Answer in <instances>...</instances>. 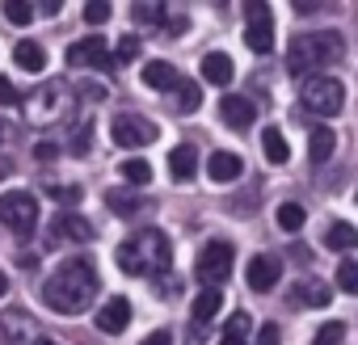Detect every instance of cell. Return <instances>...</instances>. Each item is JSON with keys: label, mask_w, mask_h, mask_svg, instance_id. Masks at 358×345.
Returning <instances> with one entry per match:
<instances>
[{"label": "cell", "mask_w": 358, "mask_h": 345, "mask_svg": "<svg viewBox=\"0 0 358 345\" xmlns=\"http://www.w3.org/2000/svg\"><path fill=\"white\" fill-rule=\"evenodd\" d=\"M97 291H101V278H97L93 261L68 257V261H59L55 274L43 282V303H47L51 311H59V316H80V311H89V303L97 299Z\"/></svg>", "instance_id": "obj_1"}, {"label": "cell", "mask_w": 358, "mask_h": 345, "mask_svg": "<svg viewBox=\"0 0 358 345\" xmlns=\"http://www.w3.org/2000/svg\"><path fill=\"white\" fill-rule=\"evenodd\" d=\"M114 257H118V265H122L127 274H135V278H143V274H164V270L173 265V244H169V236H164L160 228H148V232L127 236Z\"/></svg>", "instance_id": "obj_2"}, {"label": "cell", "mask_w": 358, "mask_h": 345, "mask_svg": "<svg viewBox=\"0 0 358 345\" xmlns=\"http://www.w3.org/2000/svg\"><path fill=\"white\" fill-rule=\"evenodd\" d=\"M345 55V38L337 30H316V34H295L287 47V72L308 76L312 68H329Z\"/></svg>", "instance_id": "obj_3"}, {"label": "cell", "mask_w": 358, "mask_h": 345, "mask_svg": "<svg viewBox=\"0 0 358 345\" xmlns=\"http://www.w3.org/2000/svg\"><path fill=\"white\" fill-rule=\"evenodd\" d=\"M22 110H26V122L30 126H38V131H47V126H55V122H64L68 114H72V89L68 85H59V80H47V85H38L26 101H17Z\"/></svg>", "instance_id": "obj_4"}, {"label": "cell", "mask_w": 358, "mask_h": 345, "mask_svg": "<svg viewBox=\"0 0 358 345\" xmlns=\"http://www.w3.org/2000/svg\"><path fill=\"white\" fill-rule=\"evenodd\" d=\"M299 101L308 114H320V118H337L345 110V85L337 76H303L299 85Z\"/></svg>", "instance_id": "obj_5"}, {"label": "cell", "mask_w": 358, "mask_h": 345, "mask_svg": "<svg viewBox=\"0 0 358 345\" xmlns=\"http://www.w3.org/2000/svg\"><path fill=\"white\" fill-rule=\"evenodd\" d=\"M0 223H5L13 236H30L38 228V203H34V194H26V190L0 194Z\"/></svg>", "instance_id": "obj_6"}, {"label": "cell", "mask_w": 358, "mask_h": 345, "mask_svg": "<svg viewBox=\"0 0 358 345\" xmlns=\"http://www.w3.org/2000/svg\"><path fill=\"white\" fill-rule=\"evenodd\" d=\"M232 261H236V249L228 244V240H211L203 253H199V278L207 282V286H224L228 282V274H232Z\"/></svg>", "instance_id": "obj_7"}, {"label": "cell", "mask_w": 358, "mask_h": 345, "mask_svg": "<svg viewBox=\"0 0 358 345\" xmlns=\"http://www.w3.org/2000/svg\"><path fill=\"white\" fill-rule=\"evenodd\" d=\"M245 43L253 55H270L274 47V26H270V5H262V0H249L245 5Z\"/></svg>", "instance_id": "obj_8"}, {"label": "cell", "mask_w": 358, "mask_h": 345, "mask_svg": "<svg viewBox=\"0 0 358 345\" xmlns=\"http://www.w3.org/2000/svg\"><path fill=\"white\" fill-rule=\"evenodd\" d=\"M110 131H114V143L118 147H148V143H156V122H148L143 114H118L114 122H110Z\"/></svg>", "instance_id": "obj_9"}, {"label": "cell", "mask_w": 358, "mask_h": 345, "mask_svg": "<svg viewBox=\"0 0 358 345\" xmlns=\"http://www.w3.org/2000/svg\"><path fill=\"white\" fill-rule=\"evenodd\" d=\"M68 64H72V68H101V72H114V64H110V51H106V38H101V34H89L85 43L68 47Z\"/></svg>", "instance_id": "obj_10"}, {"label": "cell", "mask_w": 358, "mask_h": 345, "mask_svg": "<svg viewBox=\"0 0 358 345\" xmlns=\"http://www.w3.org/2000/svg\"><path fill=\"white\" fill-rule=\"evenodd\" d=\"M0 337H5L9 345H22V341H38V324L34 316L9 307V311H0Z\"/></svg>", "instance_id": "obj_11"}, {"label": "cell", "mask_w": 358, "mask_h": 345, "mask_svg": "<svg viewBox=\"0 0 358 345\" xmlns=\"http://www.w3.org/2000/svg\"><path fill=\"white\" fill-rule=\"evenodd\" d=\"M245 278H249V291H274L278 278H282V261L270 257V253H262V257L249 261V274Z\"/></svg>", "instance_id": "obj_12"}, {"label": "cell", "mask_w": 358, "mask_h": 345, "mask_svg": "<svg viewBox=\"0 0 358 345\" xmlns=\"http://www.w3.org/2000/svg\"><path fill=\"white\" fill-rule=\"evenodd\" d=\"M220 114H224V122H228V126L249 131V126H253V118H257V105H253L249 97H241V93H228V97L220 101Z\"/></svg>", "instance_id": "obj_13"}, {"label": "cell", "mask_w": 358, "mask_h": 345, "mask_svg": "<svg viewBox=\"0 0 358 345\" xmlns=\"http://www.w3.org/2000/svg\"><path fill=\"white\" fill-rule=\"evenodd\" d=\"M51 236H55V240H72V244H85V240H93V228H89V219H85V215L68 211V215H59V219L51 223Z\"/></svg>", "instance_id": "obj_14"}, {"label": "cell", "mask_w": 358, "mask_h": 345, "mask_svg": "<svg viewBox=\"0 0 358 345\" xmlns=\"http://www.w3.org/2000/svg\"><path fill=\"white\" fill-rule=\"evenodd\" d=\"M245 172V160L236 156V152H215L211 160H207V177L215 182V186H224V182H236Z\"/></svg>", "instance_id": "obj_15"}, {"label": "cell", "mask_w": 358, "mask_h": 345, "mask_svg": "<svg viewBox=\"0 0 358 345\" xmlns=\"http://www.w3.org/2000/svg\"><path fill=\"white\" fill-rule=\"evenodd\" d=\"M169 172H173V182H190L194 172H199V152L194 143H177L169 152Z\"/></svg>", "instance_id": "obj_16"}, {"label": "cell", "mask_w": 358, "mask_h": 345, "mask_svg": "<svg viewBox=\"0 0 358 345\" xmlns=\"http://www.w3.org/2000/svg\"><path fill=\"white\" fill-rule=\"evenodd\" d=\"M127 324H131V303L127 299H110V303L97 307V328L101 332H122Z\"/></svg>", "instance_id": "obj_17"}, {"label": "cell", "mask_w": 358, "mask_h": 345, "mask_svg": "<svg viewBox=\"0 0 358 345\" xmlns=\"http://www.w3.org/2000/svg\"><path fill=\"white\" fill-rule=\"evenodd\" d=\"M232 76H236V64H232L224 51H211V55L203 59V80H207V85L224 89V85H232Z\"/></svg>", "instance_id": "obj_18"}, {"label": "cell", "mask_w": 358, "mask_h": 345, "mask_svg": "<svg viewBox=\"0 0 358 345\" xmlns=\"http://www.w3.org/2000/svg\"><path fill=\"white\" fill-rule=\"evenodd\" d=\"M106 203H110V211L122 215V219H135V215H143V211L152 207L143 194H131V190H106Z\"/></svg>", "instance_id": "obj_19"}, {"label": "cell", "mask_w": 358, "mask_h": 345, "mask_svg": "<svg viewBox=\"0 0 358 345\" xmlns=\"http://www.w3.org/2000/svg\"><path fill=\"white\" fill-rule=\"evenodd\" d=\"M220 307H224V291H220V286H203V291L194 295V303H190V311H194V320H199V324L215 320V316H220Z\"/></svg>", "instance_id": "obj_20"}, {"label": "cell", "mask_w": 358, "mask_h": 345, "mask_svg": "<svg viewBox=\"0 0 358 345\" xmlns=\"http://www.w3.org/2000/svg\"><path fill=\"white\" fill-rule=\"evenodd\" d=\"M177 80H182V76H177V68L169 59H148L143 64V85L148 89H173Z\"/></svg>", "instance_id": "obj_21"}, {"label": "cell", "mask_w": 358, "mask_h": 345, "mask_svg": "<svg viewBox=\"0 0 358 345\" xmlns=\"http://www.w3.org/2000/svg\"><path fill=\"white\" fill-rule=\"evenodd\" d=\"M333 147H337V135H333L329 126H316V131L308 135V160H312V164H324V160L333 156Z\"/></svg>", "instance_id": "obj_22"}, {"label": "cell", "mask_w": 358, "mask_h": 345, "mask_svg": "<svg viewBox=\"0 0 358 345\" xmlns=\"http://www.w3.org/2000/svg\"><path fill=\"white\" fill-rule=\"evenodd\" d=\"M262 152H266L270 164H287V160H291V147H287V139H282L278 126H266V131H262Z\"/></svg>", "instance_id": "obj_23"}, {"label": "cell", "mask_w": 358, "mask_h": 345, "mask_svg": "<svg viewBox=\"0 0 358 345\" xmlns=\"http://www.w3.org/2000/svg\"><path fill=\"white\" fill-rule=\"evenodd\" d=\"M173 105L182 110V114H194V110L203 105V89H199L194 80H177V85H173Z\"/></svg>", "instance_id": "obj_24"}, {"label": "cell", "mask_w": 358, "mask_h": 345, "mask_svg": "<svg viewBox=\"0 0 358 345\" xmlns=\"http://www.w3.org/2000/svg\"><path fill=\"white\" fill-rule=\"evenodd\" d=\"M13 59H17V68H26V72H43V68H47V51H43L38 43H30V38L13 47Z\"/></svg>", "instance_id": "obj_25"}, {"label": "cell", "mask_w": 358, "mask_h": 345, "mask_svg": "<svg viewBox=\"0 0 358 345\" xmlns=\"http://www.w3.org/2000/svg\"><path fill=\"white\" fill-rule=\"evenodd\" d=\"M295 299H299V307H324V303L333 299V286H324V282L308 278L303 286H295Z\"/></svg>", "instance_id": "obj_26"}, {"label": "cell", "mask_w": 358, "mask_h": 345, "mask_svg": "<svg viewBox=\"0 0 358 345\" xmlns=\"http://www.w3.org/2000/svg\"><path fill=\"white\" fill-rule=\"evenodd\" d=\"M354 244H358L354 223H333V228H329V236H324V249H337V253H350Z\"/></svg>", "instance_id": "obj_27"}, {"label": "cell", "mask_w": 358, "mask_h": 345, "mask_svg": "<svg viewBox=\"0 0 358 345\" xmlns=\"http://www.w3.org/2000/svg\"><path fill=\"white\" fill-rule=\"evenodd\" d=\"M131 17L139 26H164V5H160V0H139V5L131 9Z\"/></svg>", "instance_id": "obj_28"}, {"label": "cell", "mask_w": 358, "mask_h": 345, "mask_svg": "<svg viewBox=\"0 0 358 345\" xmlns=\"http://www.w3.org/2000/svg\"><path fill=\"white\" fill-rule=\"evenodd\" d=\"M122 182H131V186H148V182H152V164L139 160V156L122 160Z\"/></svg>", "instance_id": "obj_29"}, {"label": "cell", "mask_w": 358, "mask_h": 345, "mask_svg": "<svg viewBox=\"0 0 358 345\" xmlns=\"http://www.w3.org/2000/svg\"><path fill=\"white\" fill-rule=\"evenodd\" d=\"M303 219H308V215H303L299 203H282V207H278V228H282V232H299Z\"/></svg>", "instance_id": "obj_30"}, {"label": "cell", "mask_w": 358, "mask_h": 345, "mask_svg": "<svg viewBox=\"0 0 358 345\" xmlns=\"http://www.w3.org/2000/svg\"><path fill=\"white\" fill-rule=\"evenodd\" d=\"M337 291H345V295L358 291V261H354V257H345V261L337 265Z\"/></svg>", "instance_id": "obj_31"}, {"label": "cell", "mask_w": 358, "mask_h": 345, "mask_svg": "<svg viewBox=\"0 0 358 345\" xmlns=\"http://www.w3.org/2000/svg\"><path fill=\"white\" fill-rule=\"evenodd\" d=\"M341 341H345V324H341V320L320 324V328H316V337H312V345H341Z\"/></svg>", "instance_id": "obj_32"}, {"label": "cell", "mask_w": 358, "mask_h": 345, "mask_svg": "<svg viewBox=\"0 0 358 345\" xmlns=\"http://www.w3.org/2000/svg\"><path fill=\"white\" fill-rule=\"evenodd\" d=\"M89 147H93V122H80V126L72 131V143H68V152H72V156H85Z\"/></svg>", "instance_id": "obj_33"}, {"label": "cell", "mask_w": 358, "mask_h": 345, "mask_svg": "<svg viewBox=\"0 0 358 345\" xmlns=\"http://www.w3.org/2000/svg\"><path fill=\"white\" fill-rule=\"evenodd\" d=\"M135 55H139V38H135V34H122V38H118V51H114V59H110V64L118 68V64H131Z\"/></svg>", "instance_id": "obj_34"}, {"label": "cell", "mask_w": 358, "mask_h": 345, "mask_svg": "<svg viewBox=\"0 0 358 345\" xmlns=\"http://www.w3.org/2000/svg\"><path fill=\"white\" fill-rule=\"evenodd\" d=\"M5 17H9L13 26H26V22L34 17V5H26V0H9V5H5Z\"/></svg>", "instance_id": "obj_35"}, {"label": "cell", "mask_w": 358, "mask_h": 345, "mask_svg": "<svg viewBox=\"0 0 358 345\" xmlns=\"http://www.w3.org/2000/svg\"><path fill=\"white\" fill-rule=\"evenodd\" d=\"M110 5H106V0H93V5H85V22L89 26H101V22H110Z\"/></svg>", "instance_id": "obj_36"}, {"label": "cell", "mask_w": 358, "mask_h": 345, "mask_svg": "<svg viewBox=\"0 0 358 345\" xmlns=\"http://www.w3.org/2000/svg\"><path fill=\"white\" fill-rule=\"evenodd\" d=\"M245 332H249V316H245V311H236V316L224 324V337H241V341H245Z\"/></svg>", "instance_id": "obj_37"}, {"label": "cell", "mask_w": 358, "mask_h": 345, "mask_svg": "<svg viewBox=\"0 0 358 345\" xmlns=\"http://www.w3.org/2000/svg\"><path fill=\"white\" fill-rule=\"evenodd\" d=\"M76 93H80L85 101H101V97H106V85H97V80H80Z\"/></svg>", "instance_id": "obj_38"}, {"label": "cell", "mask_w": 358, "mask_h": 345, "mask_svg": "<svg viewBox=\"0 0 358 345\" xmlns=\"http://www.w3.org/2000/svg\"><path fill=\"white\" fill-rule=\"evenodd\" d=\"M257 345H282V328H278V324H262Z\"/></svg>", "instance_id": "obj_39"}, {"label": "cell", "mask_w": 358, "mask_h": 345, "mask_svg": "<svg viewBox=\"0 0 358 345\" xmlns=\"http://www.w3.org/2000/svg\"><path fill=\"white\" fill-rule=\"evenodd\" d=\"M22 97H17V89H13V80L9 76H0V105H17Z\"/></svg>", "instance_id": "obj_40"}, {"label": "cell", "mask_w": 358, "mask_h": 345, "mask_svg": "<svg viewBox=\"0 0 358 345\" xmlns=\"http://www.w3.org/2000/svg\"><path fill=\"white\" fill-rule=\"evenodd\" d=\"M47 194H51V198H64V203H76V198H80V190H72V186H55V182L47 186Z\"/></svg>", "instance_id": "obj_41"}, {"label": "cell", "mask_w": 358, "mask_h": 345, "mask_svg": "<svg viewBox=\"0 0 358 345\" xmlns=\"http://www.w3.org/2000/svg\"><path fill=\"white\" fill-rule=\"evenodd\" d=\"M13 135H17V126H13L9 118H0V147H9V143H13Z\"/></svg>", "instance_id": "obj_42"}, {"label": "cell", "mask_w": 358, "mask_h": 345, "mask_svg": "<svg viewBox=\"0 0 358 345\" xmlns=\"http://www.w3.org/2000/svg\"><path fill=\"white\" fill-rule=\"evenodd\" d=\"M34 156H38V160H55V156H59V147H55V143H47V139H43V143H38V147H34Z\"/></svg>", "instance_id": "obj_43"}, {"label": "cell", "mask_w": 358, "mask_h": 345, "mask_svg": "<svg viewBox=\"0 0 358 345\" xmlns=\"http://www.w3.org/2000/svg\"><path fill=\"white\" fill-rule=\"evenodd\" d=\"M139 345H173V332H164V328H160V332H152V337H143Z\"/></svg>", "instance_id": "obj_44"}, {"label": "cell", "mask_w": 358, "mask_h": 345, "mask_svg": "<svg viewBox=\"0 0 358 345\" xmlns=\"http://www.w3.org/2000/svg\"><path fill=\"white\" fill-rule=\"evenodd\" d=\"M220 345H249V341H241V337H220Z\"/></svg>", "instance_id": "obj_45"}, {"label": "cell", "mask_w": 358, "mask_h": 345, "mask_svg": "<svg viewBox=\"0 0 358 345\" xmlns=\"http://www.w3.org/2000/svg\"><path fill=\"white\" fill-rule=\"evenodd\" d=\"M0 295H9V278L5 274H0Z\"/></svg>", "instance_id": "obj_46"}, {"label": "cell", "mask_w": 358, "mask_h": 345, "mask_svg": "<svg viewBox=\"0 0 358 345\" xmlns=\"http://www.w3.org/2000/svg\"><path fill=\"white\" fill-rule=\"evenodd\" d=\"M38 345H55V341H47V337H38Z\"/></svg>", "instance_id": "obj_47"}]
</instances>
